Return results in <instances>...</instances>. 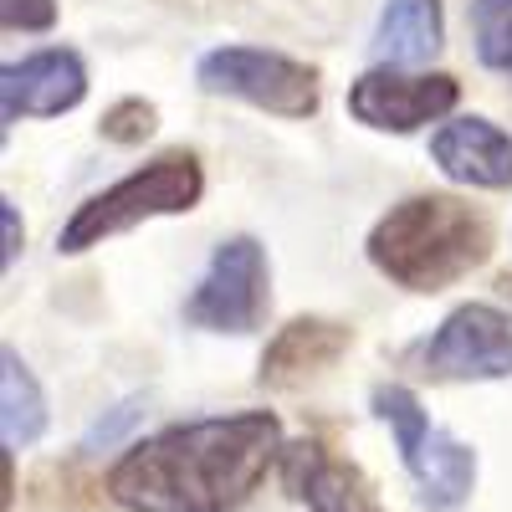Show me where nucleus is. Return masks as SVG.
Masks as SVG:
<instances>
[{"label": "nucleus", "mask_w": 512, "mask_h": 512, "mask_svg": "<svg viewBox=\"0 0 512 512\" xmlns=\"http://www.w3.org/2000/svg\"><path fill=\"white\" fill-rule=\"evenodd\" d=\"M431 159L446 180L472 190H512V134L492 118H451L431 134Z\"/></svg>", "instance_id": "nucleus-11"}, {"label": "nucleus", "mask_w": 512, "mask_h": 512, "mask_svg": "<svg viewBox=\"0 0 512 512\" xmlns=\"http://www.w3.org/2000/svg\"><path fill=\"white\" fill-rule=\"evenodd\" d=\"M41 431H47V395L16 349H0V441L16 456L21 446H36Z\"/></svg>", "instance_id": "nucleus-14"}, {"label": "nucleus", "mask_w": 512, "mask_h": 512, "mask_svg": "<svg viewBox=\"0 0 512 512\" xmlns=\"http://www.w3.org/2000/svg\"><path fill=\"white\" fill-rule=\"evenodd\" d=\"M497 287H502V292L512 297V272H502V277H497Z\"/></svg>", "instance_id": "nucleus-20"}, {"label": "nucleus", "mask_w": 512, "mask_h": 512, "mask_svg": "<svg viewBox=\"0 0 512 512\" xmlns=\"http://www.w3.org/2000/svg\"><path fill=\"white\" fill-rule=\"evenodd\" d=\"M195 77L210 98H236L277 118H313L323 103L318 67L267 47H216L200 57Z\"/></svg>", "instance_id": "nucleus-5"}, {"label": "nucleus", "mask_w": 512, "mask_h": 512, "mask_svg": "<svg viewBox=\"0 0 512 512\" xmlns=\"http://www.w3.org/2000/svg\"><path fill=\"white\" fill-rule=\"evenodd\" d=\"M272 308V272L256 236H231L210 251V267L195 282L185 323L205 333H256Z\"/></svg>", "instance_id": "nucleus-6"}, {"label": "nucleus", "mask_w": 512, "mask_h": 512, "mask_svg": "<svg viewBox=\"0 0 512 512\" xmlns=\"http://www.w3.org/2000/svg\"><path fill=\"white\" fill-rule=\"evenodd\" d=\"M410 364L446 384L507 379L512 374V313L492 303H461L441 318L431 338L410 349Z\"/></svg>", "instance_id": "nucleus-7"}, {"label": "nucleus", "mask_w": 512, "mask_h": 512, "mask_svg": "<svg viewBox=\"0 0 512 512\" xmlns=\"http://www.w3.org/2000/svg\"><path fill=\"white\" fill-rule=\"evenodd\" d=\"M477 57L492 72H512V0H472Z\"/></svg>", "instance_id": "nucleus-15"}, {"label": "nucleus", "mask_w": 512, "mask_h": 512, "mask_svg": "<svg viewBox=\"0 0 512 512\" xmlns=\"http://www.w3.org/2000/svg\"><path fill=\"white\" fill-rule=\"evenodd\" d=\"M354 349V328L338 318H292L277 328V338L262 349V369L256 379L272 390H297V384L318 379Z\"/></svg>", "instance_id": "nucleus-12"}, {"label": "nucleus", "mask_w": 512, "mask_h": 512, "mask_svg": "<svg viewBox=\"0 0 512 512\" xmlns=\"http://www.w3.org/2000/svg\"><path fill=\"white\" fill-rule=\"evenodd\" d=\"M139 420V400H128V405H118L108 420H98L93 425V436H88V451H98V446H113L123 431H128V425H134Z\"/></svg>", "instance_id": "nucleus-18"}, {"label": "nucleus", "mask_w": 512, "mask_h": 512, "mask_svg": "<svg viewBox=\"0 0 512 512\" xmlns=\"http://www.w3.org/2000/svg\"><path fill=\"white\" fill-rule=\"evenodd\" d=\"M6 31H52L57 26V0H0Z\"/></svg>", "instance_id": "nucleus-17"}, {"label": "nucleus", "mask_w": 512, "mask_h": 512, "mask_svg": "<svg viewBox=\"0 0 512 512\" xmlns=\"http://www.w3.org/2000/svg\"><path fill=\"white\" fill-rule=\"evenodd\" d=\"M205 195V169L190 149H169L149 164H139L134 175H123L118 185L98 190L93 200H82L62 236H57V251L62 256H82L103 246L108 236L118 231H134L144 221H159V216H190Z\"/></svg>", "instance_id": "nucleus-3"}, {"label": "nucleus", "mask_w": 512, "mask_h": 512, "mask_svg": "<svg viewBox=\"0 0 512 512\" xmlns=\"http://www.w3.org/2000/svg\"><path fill=\"white\" fill-rule=\"evenodd\" d=\"M88 98V62L72 47H47L31 52L21 62H6L0 72V118L21 123V118H62Z\"/></svg>", "instance_id": "nucleus-9"}, {"label": "nucleus", "mask_w": 512, "mask_h": 512, "mask_svg": "<svg viewBox=\"0 0 512 512\" xmlns=\"http://www.w3.org/2000/svg\"><path fill=\"white\" fill-rule=\"evenodd\" d=\"M282 446L272 410L185 420L128 446L108 472V497L128 512H231L262 487Z\"/></svg>", "instance_id": "nucleus-1"}, {"label": "nucleus", "mask_w": 512, "mask_h": 512, "mask_svg": "<svg viewBox=\"0 0 512 512\" xmlns=\"http://www.w3.org/2000/svg\"><path fill=\"white\" fill-rule=\"evenodd\" d=\"M461 82L451 72H405V67H369L349 88V113L374 134H415L456 108Z\"/></svg>", "instance_id": "nucleus-8"}, {"label": "nucleus", "mask_w": 512, "mask_h": 512, "mask_svg": "<svg viewBox=\"0 0 512 512\" xmlns=\"http://www.w3.org/2000/svg\"><path fill=\"white\" fill-rule=\"evenodd\" d=\"M98 128H103L108 144H144L154 128H159V108L144 103V98H123V103H113V108L103 113Z\"/></svg>", "instance_id": "nucleus-16"}, {"label": "nucleus", "mask_w": 512, "mask_h": 512, "mask_svg": "<svg viewBox=\"0 0 512 512\" xmlns=\"http://www.w3.org/2000/svg\"><path fill=\"white\" fill-rule=\"evenodd\" d=\"M0 236H6V246H0V262H16V256H21V216H16V205H11V195H0Z\"/></svg>", "instance_id": "nucleus-19"}, {"label": "nucleus", "mask_w": 512, "mask_h": 512, "mask_svg": "<svg viewBox=\"0 0 512 512\" xmlns=\"http://www.w3.org/2000/svg\"><path fill=\"white\" fill-rule=\"evenodd\" d=\"M369 262L405 292H441L477 272L492 251V226L482 210L456 195H410L374 221Z\"/></svg>", "instance_id": "nucleus-2"}, {"label": "nucleus", "mask_w": 512, "mask_h": 512, "mask_svg": "<svg viewBox=\"0 0 512 512\" xmlns=\"http://www.w3.org/2000/svg\"><path fill=\"white\" fill-rule=\"evenodd\" d=\"M282 482L308 512H384L369 477L354 461H338L323 441L282 446Z\"/></svg>", "instance_id": "nucleus-10"}, {"label": "nucleus", "mask_w": 512, "mask_h": 512, "mask_svg": "<svg viewBox=\"0 0 512 512\" xmlns=\"http://www.w3.org/2000/svg\"><path fill=\"white\" fill-rule=\"evenodd\" d=\"M446 47V11L441 0H384L374 26L379 67H420Z\"/></svg>", "instance_id": "nucleus-13"}, {"label": "nucleus", "mask_w": 512, "mask_h": 512, "mask_svg": "<svg viewBox=\"0 0 512 512\" xmlns=\"http://www.w3.org/2000/svg\"><path fill=\"white\" fill-rule=\"evenodd\" d=\"M374 415L395 431V446L410 466V477L420 487V497L431 507H461L477 487V451L456 441L451 431L420 410V400L405 390V384H379L374 390Z\"/></svg>", "instance_id": "nucleus-4"}]
</instances>
